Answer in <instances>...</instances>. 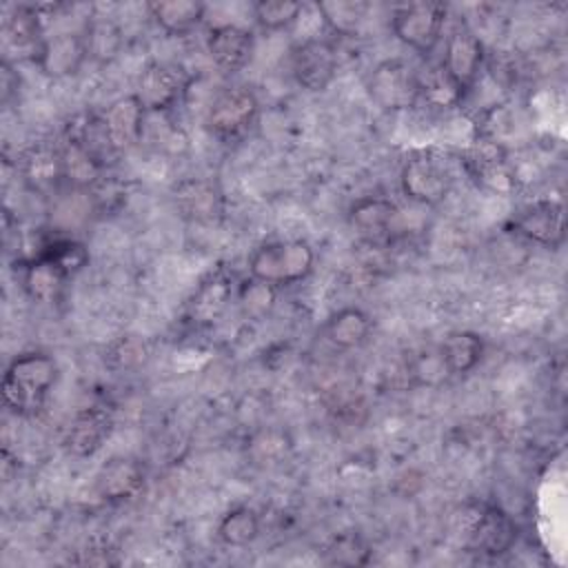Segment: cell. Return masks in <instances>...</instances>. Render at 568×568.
Listing matches in <instances>:
<instances>
[{
    "instance_id": "6da1fadb",
    "label": "cell",
    "mask_w": 568,
    "mask_h": 568,
    "mask_svg": "<svg viewBox=\"0 0 568 568\" xmlns=\"http://www.w3.org/2000/svg\"><path fill=\"white\" fill-rule=\"evenodd\" d=\"M58 377V366L47 353H22L11 359L2 377L4 406L18 415H33Z\"/></svg>"
},
{
    "instance_id": "7a4b0ae2",
    "label": "cell",
    "mask_w": 568,
    "mask_h": 568,
    "mask_svg": "<svg viewBox=\"0 0 568 568\" xmlns=\"http://www.w3.org/2000/svg\"><path fill=\"white\" fill-rule=\"evenodd\" d=\"M315 264V253L304 240H275L260 244L248 257V273L271 286H286L304 280Z\"/></svg>"
},
{
    "instance_id": "3957f363",
    "label": "cell",
    "mask_w": 568,
    "mask_h": 568,
    "mask_svg": "<svg viewBox=\"0 0 568 568\" xmlns=\"http://www.w3.org/2000/svg\"><path fill=\"white\" fill-rule=\"evenodd\" d=\"M366 89L371 100L384 111H402L419 100L422 80L406 60L390 58L371 71Z\"/></svg>"
},
{
    "instance_id": "277c9868",
    "label": "cell",
    "mask_w": 568,
    "mask_h": 568,
    "mask_svg": "<svg viewBox=\"0 0 568 568\" xmlns=\"http://www.w3.org/2000/svg\"><path fill=\"white\" fill-rule=\"evenodd\" d=\"M446 11V4L439 2L402 4L393 11L390 29L406 47L428 53L442 38Z\"/></svg>"
},
{
    "instance_id": "5b68a950",
    "label": "cell",
    "mask_w": 568,
    "mask_h": 568,
    "mask_svg": "<svg viewBox=\"0 0 568 568\" xmlns=\"http://www.w3.org/2000/svg\"><path fill=\"white\" fill-rule=\"evenodd\" d=\"M399 182L408 200L433 206L446 200V195L450 193L453 178H450L448 164L439 155L424 151L406 160Z\"/></svg>"
},
{
    "instance_id": "8992f818",
    "label": "cell",
    "mask_w": 568,
    "mask_h": 568,
    "mask_svg": "<svg viewBox=\"0 0 568 568\" xmlns=\"http://www.w3.org/2000/svg\"><path fill=\"white\" fill-rule=\"evenodd\" d=\"M257 98L246 87H231L220 91L209 111H206V126L217 138H235L251 126L257 115Z\"/></svg>"
},
{
    "instance_id": "52a82bcc",
    "label": "cell",
    "mask_w": 568,
    "mask_h": 568,
    "mask_svg": "<svg viewBox=\"0 0 568 568\" xmlns=\"http://www.w3.org/2000/svg\"><path fill=\"white\" fill-rule=\"evenodd\" d=\"M510 229L541 246H559L566 237V213L557 200H535L510 217Z\"/></svg>"
},
{
    "instance_id": "ba28073f",
    "label": "cell",
    "mask_w": 568,
    "mask_h": 568,
    "mask_svg": "<svg viewBox=\"0 0 568 568\" xmlns=\"http://www.w3.org/2000/svg\"><path fill=\"white\" fill-rule=\"evenodd\" d=\"M481 67H484V44L479 36L468 27H457L446 40L442 71L462 93H466L470 87H475Z\"/></svg>"
},
{
    "instance_id": "9c48e42d",
    "label": "cell",
    "mask_w": 568,
    "mask_h": 568,
    "mask_svg": "<svg viewBox=\"0 0 568 568\" xmlns=\"http://www.w3.org/2000/svg\"><path fill=\"white\" fill-rule=\"evenodd\" d=\"M291 71L300 87L308 91H324L337 73L335 47L320 38L300 42L291 53Z\"/></svg>"
},
{
    "instance_id": "30bf717a",
    "label": "cell",
    "mask_w": 568,
    "mask_h": 568,
    "mask_svg": "<svg viewBox=\"0 0 568 568\" xmlns=\"http://www.w3.org/2000/svg\"><path fill=\"white\" fill-rule=\"evenodd\" d=\"M113 433V415L102 406H87L69 422L62 444L73 457H91Z\"/></svg>"
},
{
    "instance_id": "8fae6325",
    "label": "cell",
    "mask_w": 568,
    "mask_h": 568,
    "mask_svg": "<svg viewBox=\"0 0 568 568\" xmlns=\"http://www.w3.org/2000/svg\"><path fill=\"white\" fill-rule=\"evenodd\" d=\"M466 166L477 184L493 193H510L515 189V171L510 169L499 142L481 140L466 158Z\"/></svg>"
},
{
    "instance_id": "7c38bea8",
    "label": "cell",
    "mask_w": 568,
    "mask_h": 568,
    "mask_svg": "<svg viewBox=\"0 0 568 568\" xmlns=\"http://www.w3.org/2000/svg\"><path fill=\"white\" fill-rule=\"evenodd\" d=\"M184 91L186 78L180 73V69L164 62H151L140 75L135 95L146 111H166Z\"/></svg>"
},
{
    "instance_id": "4fadbf2b",
    "label": "cell",
    "mask_w": 568,
    "mask_h": 568,
    "mask_svg": "<svg viewBox=\"0 0 568 568\" xmlns=\"http://www.w3.org/2000/svg\"><path fill=\"white\" fill-rule=\"evenodd\" d=\"M206 49L217 69L235 73L248 64L255 49V38L244 27L217 24L209 31Z\"/></svg>"
},
{
    "instance_id": "5bb4252c",
    "label": "cell",
    "mask_w": 568,
    "mask_h": 568,
    "mask_svg": "<svg viewBox=\"0 0 568 568\" xmlns=\"http://www.w3.org/2000/svg\"><path fill=\"white\" fill-rule=\"evenodd\" d=\"M87 40L82 33H55L51 38H44L36 62L38 67L51 75V78H64L80 71L82 62L87 60Z\"/></svg>"
},
{
    "instance_id": "9a60e30c",
    "label": "cell",
    "mask_w": 568,
    "mask_h": 568,
    "mask_svg": "<svg viewBox=\"0 0 568 568\" xmlns=\"http://www.w3.org/2000/svg\"><path fill=\"white\" fill-rule=\"evenodd\" d=\"M144 115L146 109L142 106L138 95L120 98L104 111L102 124L115 153L129 151L140 142L144 131Z\"/></svg>"
},
{
    "instance_id": "2e32d148",
    "label": "cell",
    "mask_w": 568,
    "mask_h": 568,
    "mask_svg": "<svg viewBox=\"0 0 568 568\" xmlns=\"http://www.w3.org/2000/svg\"><path fill=\"white\" fill-rule=\"evenodd\" d=\"M173 202L191 222H213L222 213V195L217 186L202 178H186L175 184Z\"/></svg>"
},
{
    "instance_id": "e0dca14e",
    "label": "cell",
    "mask_w": 568,
    "mask_h": 568,
    "mask_svg": "<svg viewBox=\"0 0 568 568\" xmlns=\"http://www.w3.org/2000/svg\"><path fill=\"white\" fill-rule=\"evenodd\" d=\"M515 537H517L515 521L495 506L484 508L470 528V546L477 552L490 555V557H497L510 550V546L515 544Z\"/></svg>"
},
{
    "instance_id": "ac0fdd59",
    "label": "cell",
    "mask_w": 568,
    "mask_h": 568,
    "mask_svg": "<svg viewBox=\"0 0 568 568\" xmlns=\"http://www.w3.org/2000/svg\"><path fill=\"white\" fill-rule=\"evenodd\" d=\"M144 486V470L135 459L111 457L95 477V490L106 501L129 499Z\"/></svg>"
},
{
    "instance_id": "d6986e66",
    "label": "cell",
    "mask_w": 568,
    "mask_h": 568,
    "mask_svg": "<svg viewBox=\"0 0 568 568\" xmlns=\"http://www.w3.org/2000/svg\"><path fill=\"white\" fill-rule=\"evenodd\" d=\"M151 18L158 22L160 29L173 36L189 33L200 24L204 18V4L195 0H164V2H149L146 4Z\"/></svg>"
},
{
    "instance_id": "ffe728a7",
    "label": "cell",
    "mask_w": 568,
    "mask_h": 568,
    "mask_svg": "<svg viewBox=\"0 0 568 568\" xmlns=\"http://www.w3.org/2000/svg\"><path fill=\"white\" fill-rule=\"evenodd\" d=\"M371 317L355 306H346L328 317L324 324V335L333 346L339 348H355L366 342L371 335Z\"/></svg>"
},
{
    "instance_id": "44dd1931",
    "label": "cell",
    "mask_w": 568,
    "mask_h": 568,
    "mask_svg": "<svg viewBox=\"0 0 568 568\" xmlns=\"http://www.w3.org/2000/svg\"><path fill=\"white\" fill-rule=\"evenodd\" d=\"M231 291H233L231 280L224 277L222 273H213L206 282H202V286L197 288V293L189 304V313L193 322L209 324L217 320L231 300Z\"/></svg>"
},
{
    "instance_id": "7402d4cb",
    "label": "cell",
    "mask_w": 568,
    "mask_h": 568,
    "mask_svg": "<svg viewBox=\"0 0 568 568\" xmlns=\"http://www.w3.org/2000/svg\"><path fill=\"white\" fill-rule=\"evenodd\" d=\"M60 160H62V178L69 180L71 184L84 189V186H93L100 182L102 178V169L104 164L93 158L80 142H75L73 138L64 140V149L60 151Z\"/></svg>"
},
{
    "instance_id": "603a6c76",
    "label": "cell",
    "mask_w": 568,
    "mask_h": 568,
    "mask_svg": "<svg viewBox=\"0 0 568 568\" xmlns=\"http://www.w3.org/2000/svg\"><path fill=\"white\" fill-rule=\"evenodd\" d=\"M439 353L448 373H468L481 359L484 339L473 331H457L442 342Z\"/></svg>"
},
{
    "instance_id": "cb8c5ba5",
    "label": "cell",
    "mask_w": 568,
    "mask_h": 568,
    "mask_svg": "<svg viewBox=\"0 0 568 568\" xmlns=\"http://www.w3.org/2000/svg\"><path fill=\"white\" fill-rule=\"evenodd\" d=\"M397 217V206L395 202H390L388 197H379V195H366L359 197L351 211H348V220L351 224L368 235H377L384 233L393 220Z\"/></svg>"
},
{
    "instance_id": "d4e9b609",
    "label": "cell",
    "mask_w": 568,
    "mask_h": 568,
    "mask_svg": "<svg viewBox=\"0 0 568 568\" xmlns=\"http://www.w3.org/2000/svg\"><path fill=\"white\" fill-rule=\"evenodd\" d=\"M22 286L27 288V293L33 300L40 302H51L58 297V293L62 291L67 277L47 260L42 257H33L31 262H27L24 268V277H22Z\"/></svg>"
},
{
    "instance_id": "484cf974",
    "label": "cell",
    "mask_w": 568,
    "mask_h": 568,
    "mask_svg": "<svg viewBox=\"0 0 568 568\" xmlns=\"http://www.w3.org/2000/svg\"><path fill=\"white\" fill-rule=\"evenodd\" d=\"M36 257L51 262L69 280L71 275H75L87 266L89 251L82 242H75L71 237H55L51 242H44Z\"/></svg>"
},
{
    "instance_id": "4316f807",
    "label": "cell",
    "mask_w": 568,
    "mask_h": 568,
    "mask_svg": "<svg viewBox=\"0 0 568 568\" xmlns=\"http://www.w3.org/2000/svg\"><path fill=\"white\" fill-rule=\"evenodd\" d=\"M217 535L226 546H248L260 535V517L248 506H235L220 519Z\"/></svg>"
},
{
    "instance_id": "83f0119b",
    "label": "cell",
    "mask_w": 568,
    "mask_h": 568,
    "mask_svg": "<svg viewBox=\"0 0 568 568\" xmlns=\"http://www.w3.org/2000/svg\"><path fill=\"white\" fill-rule=\"evenodd\" d=\"M4 40L11 47H18V51H29L38 55V49L42 44L40 36V20L38 11L31 7H18L11 18L4 22Z\"/></svg>"
},
{
    "instance_id": "f1b7e54d",
    "label": "cell",
    "mask_w": 568,
    "mask_h": 568,
    "mask_svg": "<svg viewBox=\"0 0 568 568\" xmlns=\"http://www.w3.org/2000/svg\"><path fill=\"white\" fill-rule=\"evenodd\" d=\"M315 9L322 13L326 24L339 36H353L362 27L368 4L355 0H333V2H317Z\"/></svg>"
},
{
    "instance_id": "f546056e",
    "label": "cell",
    "mask_w": 568,
    "mask_h": 568,
    "mask_svg": "<svg viewBox=\"0 0 568 568\" xmlns=\"http://www.w3.org/2000/svg\"><path fill=\"white\" fill-rule=\"evenodd\" d=\"M24 175L36 189H44L55 184L62 178V160L60 153L51 149H33L24 158Z\"/></svg>"
},
{
    "instance_id": "4dcf8cb0",
    "label": "cell",
    "mask_w": 568,
    "mask_h": 568,
    "mask_svg": "<svg viewBox=\"0 0 568 568\" xmlns=\"http://www.w3.org/2000/svg\"><path fill=\"white\" fill-rule=\"evenodd\" d=\"M302 9L304 7L300 2L291 0H262L253 4V16L260 27L268 31H280L291 27L300 18Z\"/></svg>"
},
{
    "instance_id": "1f68e13d",
    "label": "cell",
    "mask_w": 568,
    "mask_h": 568,
    "mask_svg": "<svg viewBox=\"0 0 568 568\" xmlns=\"http://www.w3.org/2000/svg\"><path fill=\"white\" fill-rule=\"evenodd\" d=\"M246 450L257 464H277L288 455L291 442L282 430L268 428V430H260L257 435H253L248 439Z\"/></svg>"
},
{
    "instance_id": "d6a6232c",
    "label": "cell",
    "mask_w": 568,
    "mask_h": 568,
    "mask_svg": "<svg viewBox=\"0 0 568 568\" xmlns=\"http://www.w3.org/2000/svg\"><path fill=\"white\" fill-rule=\"evenodd\" d=\"M87 51L98 60H111L120 49V29L109 20H93L87 24Z\"/></svg>"
},
{
    "instance_id": "836d02e7",
    "label": "cell",
    "mask_w": 568,
    "mask_h": 568,
    "mask_svg": "<svg viewBox=\"0 0 568 568\" xmlns=\"http://www.w3.org/2000/svg\"><path fill=\"white\" fill-rule=\"evenodd\" d=\"M328 561L339 566H362L368 561V548L355 532H344L335 537L326 548Z\"/></svg>"
},
{
    "instance_id": "e575fe53",
    "label": "cell",
    "mask_w": 568,
    "mask_h": 568,
    "mask_svg": "<svg viewBox=\"0 0 568 568\" xmlns=\"http://www.w3.org/2000/svg\"><path fill=\"white\" fill-rule=\"evenodd\" d=\"M144 359H146V344L135 335L120 337L109 351V362L118 368H133V366H140Z\"/></svg>"
},
{
    "instance_id": "d590c367",
    "label": "cell",
    "mask_w": 568,
    "mask_h": 568,
    "mask_svg": "<svg viewBox=\"0 0 568 568\" xmlns=\"http://www.w3.org/2000/svg\"><path fill=\"white\" fill-rule=\"evenodd\" d=\"M273 288H275V286L264 284V282L251 277V282H246V286H244L242 293H240V300H242L244 311L251 313V315H262V313H266V311L271 308V304H273Z\"/></svg>"
}]
</instances>
